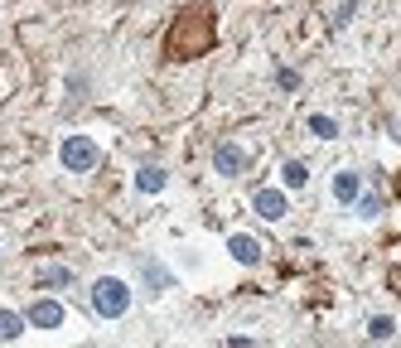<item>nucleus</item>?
Masks as SVG:
<instances>
[{"instance_id": "14", "label": "nucleus", "mask_w": 401, "mask_h": 348, "mask_svg": "<svg viewBox=\"0 0 401 348\" xmlns=\"http://www.w3.org/2000/svg\"><path fill=\"white\" fill-rule=\"evenodd\" d=\"M34 286H73V271L68 266H44V271H34Z\"/></svg>"}, {"instance_id": "12", "label": "nucleus", "mask_w": 401, "mask_h": 348, "mask_svg": "<svg viewBox=\"0 0 401 348\" xmlns=\"http://www.w3.org/2000/svg\"><path fill=\"white\" fill-rule=\"evenodd\" d=\"M382 208H387V198H382L377 189H368V193L358 198V208H353V213L363 218V223H377V218H382Z\"/></svg>"}, {"instance_id": "10", "label": "nucleus", "mask_w": 401, "mask_h": 348, "mask_svg": "<svg viewBox=\"0 0 401 348\" xmlns=\"http://www.w3.org/2000/svg\"><path fill=\"white\" fill-rule=\"evenodd\" d=\"M305 131L315 135V140H339V135H344V121L329 116V111H310V116H305Z\"/></svg>"}, {"instance_id": "15", "label": "nucleus", "mask_w": 401, "mask_h": 348, "mask_svg": "<svg viewBox=\"0 0 401 348\" xmlns=\"http://www.w3.org/2000/svg\"><path fill=\"white\" fill-rule=\"evenodd\" d=\"M276 87H281V92H300V87H305V73H295V68L281 63V68H276Z\"/></svg>"}, {"instance_id": "5", "label": "nucleus", "mask_w": 401, "mask_h": 348, "mask_svg": "<svg viewBox=\"0 0 401 348\" xmlns=\"http://www.w3.org/2000/svg\"><path fill=\"white\" fill-rule=\"evenodd\" d=\"M252 213H256V218H266V223H281V218L290 213V193H286L281 184L256 189V193H252Z\"/></svg>"}, {"instance_id": "1", "label": "nucleus", "mask_w": 401, "mask_h": 348, "mask_svg": "<svg viewBox=\"0 0 401 348\" xmlns=\"http://www.w3.org/2000/svg\"><path fill=\"white\" fill-rule=\"evenodd\" d=\"M131 300H135V291H131V281L126 276H97L92 281V291H87V305H92V315L97 320H126L131 315Z\"/></svg>"}, {"instance_id": "16", "label": "nucleus", "mask_w": 401, "mask_h": 348, "mask_svg": "<svg viewBox=\"0 0 401 348\" xmlns=\"http://www.w3.org/2000/svg\"><path fill=\"white\" fill-rule=\"evenodd\" d=\"M353 10H358V0H344V5H339V15H334V20H339V25H348V20H353Z\"/></svg>"}, {"instance_id": "3", "label": "nucleus", "mask_w": 401, "mask_h": 348, "mask_svg": "<svg viewBox=\"0 0 401 348\" xmlns=\"http://www.w3.org/2000/svg\"><path fill=\"white\" fill-rule=\"evenodd\" d=\"M25 320H29V329L54 334V329H63V324H68V305H63L58 295H34V300L25 305Z\"/></svg>"}, {"instance_id": "4", "label": "nucleus", "mask_w": 401, "mask_h": 348, "mask_svg": "<svg viewBox=\"0 0 401 348\" xmlns=\"http://www.w3.org/2000/svg\"><path fill=\"white\" fill-rule=\"evenodd\" d=\"M368 193V184H363V174L358 169H348V164H339L334 174H329V198L344 208V213H353L358 208V198Z\"/></svg>"}, {"instance_id": "8", "label": "nucleus", "mask_w": 401, "mask_h": 348, "mask_svg": "<svg viewBox=\"0 0 401 348\" xmlns=\"http://www.w3.org/2000/svg\"><path fill=\"white\" fill-rule=\"evenodd\" d=\"M310 174H315V169H310V160L290 155V160H281V179H276V184L286 189V193H305V189H310Z\"/></svg>"}, {"instance_id": "7", "label": "nucleus", "mask_w": 401, "mask_h": 348, "mask_svg": "<svg viewBox=\"0 0 401 348\" xmlns=\"http://www.w3.org/2000/svg\"><path fill=\"white\" fill-rule=\"evenodd\" d=\"M213 169L222 179H242V174H247V150H242L237 140H218L213 145Z\"/></svg>"}, {"instance_id": "9", "label": "nucleus", "mask_w": 401, "mask_h": 348, "mask_svg": "<svg viewBox=\"0 0 401 348\" xmlns=\"http://www.w3.org/2000/svg\"><path fill=\"white\" fill-rule=\"evenodd\" d=\"M131 184H135V193H140V198H155V193H164V189H169V174H164L160 164H140Z\"/></svg>"}, {"instance_id": "6", "label": "nucleus", "mask_w": 401, "mask_h": 348, "mask_svg": "<svg viewBox=\"0 0 401 348\" xmlns=\"http://www.w3.org/2000/svg\"><path fill=\"white\" fill-rule=\"evenodd\" d=\"M227 257H232L237 266L256 271V266H261V257H266V247H261L256 232H227Z\"/></svg>"}, {"instance_id": "11", "label": "nucleus", "mask_w": 401, "mask_h": 348, "mask_svg": "<svg viewBox=\"0 0 401 348\" xmlns=\"http://www.w3.org/2000/svg\"><path fill=\"white\" fill-rule=\"evenodd\" d=\"M25 329H29L25 310H0V344H15Z\"/></svg>"}, {"instance_id": "2", "label": "nucleus", "mask_w": 401, "mask_h": 348, "mask_svg": "<svg viewBox=\"0 0 401 348\" xmlns=\"http://www.w3.org/2000/svg\"><path fill=\"white\" fill-rule=\"evenodd\" d=\"M58 164H63L68 174H92V169L102 164V145H97L92 135H63V140H58Z\"/></svg>"}, {"instance_id": "13", "label": "nucleus", "mask_w": 401, "mask_h": 348, "mask_svg": "<svg viewBox=\"0 0 401 348\" xmlns=\"http://www.w3.org/2000/svg\"><path fill=\"white\" fill-rule=\"evenodd\" d=\"M392 334H397V320H392V315H373V320H368V339H373V344H387Z\"/></svg>"}]
</instances>
